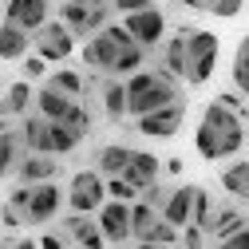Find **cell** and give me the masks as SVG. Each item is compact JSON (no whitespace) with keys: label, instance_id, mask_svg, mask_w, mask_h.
I'll list each match as a JSON object with an SVG mask.
<instances>
[{"label":"cell","instance_id":"obj_1","mask_svg":"<svg viewBox=\"0 0 249 249\" xmlns=\"http://www.w3.org/2000/svg\"><path fill=\"white\" fill-rule=\"evenodd\" d=\"M194 146L206 162H222V159H233L237 150H245V119L241 111L226 107L222 99H213L206 111H202V123L194 131Z\"/></svg>","mask_w":249,"mask_h":249},{"label":"cell","instance_id":"obj_2","mask_svg":"<svg viewBox=\"0 0 249 249\" xmlns=\"http://www.w3.org/2000/svg\"><path fill=\"white\" fill-rule=\"evenodd\" d=\"M127 95H131V115H146L154 107H166L174 99H182V79L162 71V68H139L127 75Z\"/></svg>","mask_w":249,"mask_h":249},{"label":"cell","instance_id":"obj_3","mask_svg":"<svg viewBox=\"0 0 249 249\" xmlns=\"http://www.w3.org/2000/svg\"><path fill=\"white\" fill-rule=\"evenodd\" d=\"M217 52H222V40H217L213 32L190 28V32H186V79L182 83H190V87L210 83V75L217 68Z\"/></svg>","mask_w":249,"mask_h":249},{"label":"cell","instance_id":"obj_4","mask_svg":"<svg viewBox=\"0 0 249 249\" xmlns=\"http://www.w3.org/2000/svg\"><path fill=\"white\" fill-rule=\"evenodd\" d=\"M127 44H139V40L127 32V24H103L95 36H87V44H83V64L95 68V71H103V75H111L119 52L127 48Z\"/></svg>","mask_w":249,"mask_h":249},{"label":"cell","instance_id":"obj_5","mask_svg":"<svg viewBox=\"0 0 249 249\" xmlns=\"http://www.w3.org/2000/svg\"><path fill=\"white\" fill-rule=\"evenodd\" d=\"M111 16V0H64L59 20H64L75 36H95Z\"/></svg>","mask_w":249,"mask_h":249},{"label":"cell","instance_id":"obj_6","mask_svg":"<svg viewBox=\"0 0 249 249\" xmlns=\"http://www.w3.org/2000/svg\"><path fill=\"white\" fill-rule=\"evenodd\" d=\"M36 111H44L48 119H59V123H71V127L91 131V115H87V107H83L75 95L59 91V87H48V83H44V91H36Z\"/></svg>","mask_w":249,"mask_h":249},{"label":"cell","instance_id":"obj_7","mask_svg":"<svg viewBox=\"0 0 249 249\" xmlns=\"http://www.w3.org/2000/svg\"><path fill=\"white\" fill-rule=\"evenodd\" d=\"M103 202H107V178L99 170H79L68 182V206L75 213H95Z\"/></svg>","mask_w":249,"mask_h":249},{"label":"cell","instance_id":"obj_8","mask_svg":"<svg viewBox=\"0 0 249 249\" xmlns=\"http://www.w3.org/2000/svg\"><path fill=\"white\" fill-rule=\"evenodd\" d=\"M68 202V194L48 178V182H32L28 190V206H24V226H48L59 213V206Z\"/></svg>","mask_w":249,"mask_h":249},{"label":"cell","instance_id":"obj_9","mask_svg":"<svg viewBox=\"0 0 249 249\" xmlns=\"http://www.w3.org/2000/svg\"><path fill=\"white\" fill-rule=\"evenodd\" d=\"M182 119H186V103L174 99V103H166V107H154V111H146V115H135V127H139V135H146V139H174L178 127H182Z\"/></svg>","mask_w":249,"mask_h":249},{"label":"cell","instance_id":"obj_10","mask_svg":"<svg viewBox=\"0 0 249 249\" xmlns=\"http://www.w3.org/2000/svg\"><path fill=\"white\" fill-rule=\"evenodd\" d=\"M32 44L36 52L48 59V64H64V59L75 52V32L64 24V20H55V24H44L32 32Z\"/></svg>","mask_w":249,"mask_h":249},{"label":"cell","instance_id":"obj_11","mask_svg":"<svg viewBox=\"0 0 249 249\" xmlns=\"http://www.w3.org/2000/svg\"><path fill=\"white\" fill-rule=\"evenodd\" d=\"M95 222H99L107 245H127V241H131V202L107 198V202L95 210Z\"/></svg>","mask_w":249,"mask_h":249},{"label":"cell","instance_id":"obj_12","mask_svg":"<svg viewBox=\"0 0 249 249\" xmlns=\"http://www.w3.org/2000/svg\"><path fill=\"white\" fill-rule=\"evenodd\" d=\"M123 24H127V32L150 52V48H159L162 40H166V16L154 8V4H146V8H139V12H127L123 16Z\"/></svg>","mask_w":249,"mask_h":249},{"label":"cell","instance_id":"obj_13","mask_svg":"<svg viewBox=\"0 0 249 249\" xmlns=\"http://www.w3.org/2000/svg\"><path fill=\"white\" fill-rule=\"evenodd\" d=\"M20 142H24L28 150H36V154H55V150H52V119H48L44 111L28 115V119L20 123Z\"/></svg>","mask_w":249,"mask_h":249},{"label":"cell","instance_id":"obj_14","mask_svg":"<svg viewBox=\"0 0 249 249\" xmlns=\"http://www.w3.org/2000/svg\"><path fill=\"white\" fill-rule=\"evenodd\" d=\"M4 20L28 28V32H36V28L48 24V0H8L4 4Z\"/></svg>","mask_w":249,"mask_h":249},{"label":"cell","instance_id":"obj_15","mask_svg":"<svg viewBox=\"0 0 249 249\" xmlns=\"http://www.w3.org/2000/svg\"><path fill=\"white\" fill-rule=\"evenodd\" d=\"M64 233H68V241H71V245H91V249L107 245V237H103L99 222H95L91 213H75V210H71V217L64 222Z\"/></svg>","mask_w":249,"mask_h":249},{"label":"cell","instance_id":"obj_16","mask_svg":"<svg viewBox=\"0 0 249 249\" xmlns=\"http://www.w3.org/2000/svg\"><path fill=\"white\" fill-rule=\"evenodd\" d=\"M20 182H48V178H55L59 174V162H55V154H36V150H28V159H20L16 162V170H12Z\"/></svg>","mask_w":249,"mask_h":249},{"label":"cell","instance_id":"obj_17","mask_svg":"<svg viewBox=\"0 0 249 249\" xmlns=\"http://www.w3.org/2000/svg\"><path fill=\"white\" fill-rule=\"evenodd\" d=\"M162 217L170 226H178V230L190 226L194 222V186H178V190H170V198L162 206Z\"/></svg>","mask_w":249,"mask_h":249},{"label":"cell","instance_id":"obj_18","mask_svg":"<svg viewBox=\"0 0 249 249\" xmlns=\"http://www.w3.org/2000/svg\"><path fill=\"white\" fill-rule=\"evenodd\" d=\"M123 178H127L131 186H139V194L146 190V186L159 178V159H154L150 150H131L127 159V170H123Z\"/></svg>","mask_w":249,"mask_h":249},{"label":"cell","instance_id":"obj_19","mask_svg":"<svg viewBox=\"0 0 249 249\" xmlns=\"http://www.w3.org/2000/svg\"><path fill=\"white\" fill-rule=\"evenodd\" d=\"M103 111H107V119H127L131 115V95H127V79L123 75H111L107 83H103Z\"/></svg>","mask_w":249,"mask_h":249},{"label":"cell","instance_id":"obj_20","mask_svg":"<svg viewBox=\"0 0 249 249\" xmlns=\"http://www.w3.org/2000/svg\"><path fill=\"white\" fill-rule=\"evenodd\" d=\"M28 44H32V32L12 20L0 24V59H24L28 55Z\"/></svg>","mask_w":249,"mask_h":249},{"label":"cell","instance_id":"obj_21","mask_svg":"<svg viewBox=\"0 0 249 249\" xmlns=\"http://www.w3.org/2000/svg\"><path fill=\"white\" fill-rule=\"evenodd\" d=\"M186 32H190V28L182 24L174 36L162 40V71H170L178 79H186Z\"/></svg>","mask_w":249,"mask_h":249},{"label":"cell","instance_id":"obj_22","mask_svg":"<svg viewBox=\"0 0 249 249\" xmlns=\"http://www.w3.org/2000/svg\"><path fill=\"white\" fill-rule=\"evenodd\" d=\"M127 159H131V146H123V142L99 146V154H95V170H99L103 178H115V174L127 170Z\"/></svg>","mask_w":249,"mask_h":249},{"label":"cell","instance_id":"obj_23","mask_svg":"<svg viewBox=\"0 0 249 249\" xmlns=\"http://www.w3.org/2000/svg\"><path fill=\"white\" fill-rule=\"evenodd\" d=\"M237 226H245V213L233 210V206H217V210H213V222H210V241L222 245Z\"/></svg>","mask_w":249,"mask_h":249},{"label":"cell","instance_id":"obj_24","mask_svg":"<svg viewBox=\"0 0 249 249\" xmlns=\"http://www.w3.org/2000/svg\"><path fill=\"white\" fill-rule=\"evenodd\" d=\"M83 127H71V123H59V119H52V150L55 154H71L79 142H83Z\"/></svg>","mask_w":249,"mask_h":249},{"label":"cell","instance_id":"obj_25","mask_svg":"<svg viewBox=\"0 0 249 249\" xmlns=\"http://www.w3.org/2000/svg\"><path fill=\"white\" fill-rule=\"evenodd\" d=\"M32 99H36V91L28 87V79H20V83H12L4 91V99H0V115H24Z\"/></svg>","mask_w":249,"mask_h":249},{"label":"cell","instance_id":"obj_26","mask_svg":"<svg viewBox=\"0 0 249 249\" xmlns=\"http://www.w3.org/2000/svg\"><path fill=\"white\" fill-rule=\"evenodd\" d=\"M222 186L237 202H249V162H230L222 170Z\"/></svg>","mask_w":249,"mask_h":249},{"label":"cell","instance_id":"obj_27","mask_svg":"<svg viewBox=\"0 0 249 249\" xmlns=\"http://www.w3.org/2000/svg\"><path fill=\"white\" fill-rule=\"evenodd\" d=\"M154 222H159V210H154L150 202H142V198H135V202H131V241L139 245L142 233H146Z\"/></svg>","mask_w":249,"mask_h":249},{"label":"cell","instance_id":"obj_28","mask_svg":"<svg viewBox=\"0 0 249 249\" xmlns=\"http://www.w3.org/2000/svg\"><path fill=\"white\" fill-rule=\"evenodd\" d=\"M20 131H0V178H8L20 162Z\"/></svg>","mask_w":249,"mask_h":249},{"label":"cell","instance_id":"obj_29","mask_svg":"<svg viewBox=\"0 0 249 249\" xmlns=\"http://www.w3.org/2000/svg\"><path fill=\"white\" fill-rule=\"evenodd\" d=\"M142 64H146V48H142V44H127V48L119 52L111 75H123V79H127V75H131V71H139Z\"/></svg>","mask_w":249,"mask_h":249},{"label":"cell","instance_id":"obj_30","mask_svg":"<svg viewBox=\"0 0 249 249\" xmlns=\"http://www.w3.org/2000/svg\"><path fill=\"white\" fill-rule=\"evenodd\" d=\"M139 245H182V233H178V226H170L166 217L159 213V222H154V226L142 233Z\"/></svg>","mask_w":249,"mask_h":249},{"label":"cell","instance_id":"obj_31","mask_svg":"<svg viewBox=\"0 0 249 249\" xmlns=\"http://www.w3.org/2000/svg\"><path fill=\"white\" fill-rule=\"evenodd\" d=\"M48 87H59V91H68V95H83V75L71 71V68H59L55 75H48Z\"/></svg>","mask_w":249,"mask_h":249},{"label":"cell","instance_id":"obj_32","mask_svg":"<svg viewBox=\"0 0 249 249\" xmlns=\"http://www.w3.org/2000/svg\"><path fill=\"white\" fill-rule=\"evenodd\" d=\"M210 222H213V198L202 190V186H194V226H202L210 233Z\"/></svg>","mask_w":249,"mask_h":249},{"label":"cell","instance_id":"obj_33","mask_svg":"<svg viewBox=\"0 0 249 249\" xmlns=\"http://www.w3.org/2000/svg\"><path fill=\"white\" fill-rule=\"evenodd\" d=\"M107 198H123V202H135L139 198V186H131L123 174H115V178H107Z\"/></svg>","mask_w":249,"mask_h":249},{"label":"cell","instance_id":"obj_34","mask_svg":"<svg viewBox=\"0 0 249 249\" xmlns=\"http://www.w3.org/2000/svg\"><path fill=\"white\" fill-rule=\"evenodd\" d=\"M233 87H237V91H241V95L249 99V59H245L241 52L233 55Z\"/></svg>","mask_w":249,"mask_h":249},{"label":"cell","instance_id":"obj_35","mask_svg":"<svg viewBox=\"0 0 249 249\" xmlns=\"http://www.w3.org/2000/svg\"><path fill=\"white\" fill-rule=\"evenodd\" d=\"M139 198H142V202H150V206H154V210H159V213H162V206H166V198H170V190H166V186H162V182H159V178H154V182H150V186H146V190H142V194H139Z\"/></svg>","mask_w":249,"mask_h":249},{"label":"cell","instance_id":"obj_36","mask_svg":"<svg viewBox=\"0 0 249 249\" xmlns=\"http://www.w3.org/2000/svg\"><path fill=\"white\" fill-rule=\"evenodd\" d=\"M241 4H245V0H213V4H210L206 12H213V16H222V20H233V16L241 12Z\"/></svg>","mask_w":249,"mask_h":249},{"label":"cell","instance_id":"obj_37","mask_svg":"<svg viewBox=\"0 0 249 249\" xmlns=\"http://www.w3.org/2000/svg\"><path fill=\"white\" fill-rule=\"evenodd\" d=\"M206 241H210V233H206L202 226H194V222L186 226V233H182V245H190V249H198V245H206Z\"/></svg>","mask_w":249,"mask_h":249},{"label":"cell","instance_id":"obj_38","mask_svg":"<svg viewBox=\"0 0 249 249\" xmlns=\"http://www.w3.org/2000/svg\"><path fill=\"white\" fill-rule=\"evenodd\" d=\"M28 190H32V186H28V182H20L16 186V190H12V198H8V206L20 213V222H24V206H28Z\"/></svg>","mask_w":249,"mask_h":249},{"label":"cell","instance_id":"obj_39","mask_svg":"<svg viewBox=\"0 0 249 249\" xmlns=\"http://www.w3.org/2000/svg\"><path fill=\"white\" fill-rule=\"evenodd\" d=\"M222 245H230V249H249V222H245V226H237Z\"/></svg>","mask_w":249,"mask_h":249},{"label":"cell","instance_id":"obj_40","mask_svg":"<svg viewBox=\"0 0 249 249\" xmlns=\"http://www.w3.org/2000/svg\"><path fill=\"white\" fill-rule=\"evenodd\" d=\"M150 0H111V8L119 12V16H127V12H139V8H146Z\"/></svg>","mask_w":249,"mask_h":249},{"label":"cell","instance_id":"obj_41","mask_svg":"<svg viewBox=\"0 0 249 249\" xmlns=\"http://www.w3.org/2000/svg\"><path fill=\"white\" fill-rule=\"evenodd\" d=\"M44 64H48V59L36 52V55H28V64H24V71H28V79H40L44 75Z\"/></svg>","mask_w":249,"mask_h":249},{"label":"cell","instance_id":"obj_42","mask_svg":"<svg viewBox=\"0 0 249 249\" xmlns=\"http://www.w3.org/2000/svg\"><path fill=\"white\" fill-rule=\"evenodd\" d=\"M217 99H222L226 107H233V111H241V115H245V99H241V91H237V87H233V91H222Z\"/></svg>","mask_w":249,"mask_h":249},{"label":"cell","instance_id":"obj_43","mask_svg":"<svg viewBox=\"0 0 249 249\" xmlns=\"http://www.w3.org/2000/svg\"><path fill=\"white\" fill-rule=\"evenodd\" d=\"M36 245H44V249H59V245H68V233H44Z\"/></svg>","mask_w":249,"mask_h":249},{"label":"cell","instance_id":"obj_44","mask_svg":"<svg viewBox=\"0 0 249 249\" xmlns=\"http://www.w3.org/2000/svg\"><path fill=\"white\" fill-rule=\"evenodd\" d=\"M166 170L170 174H182V159H166Z\"/></svg>","mask_w":249,"mask_h":249},{"label":"cell","instance_id":"obj_45","mask_svg":"<svg viewBox=\"0 0 249 249\" xmlns=\"http://www.w3.org/2000/svg\"><path fill=\"white\" fill-rule=\"evenodd\" d=\"M178 4H182V8H198V12L206 8V4H202V0H178Z\"/></svg>","mask_w":249,"mask_h":249},{"label":"cell","instance_id":"obj_46","mask_svg":"<svg viewBox=\"0 0 249 249\" xmlns=\"http://www.w3.org/2000/svg\"><path fill=\"white\" fill-rule=\"evenodd\" d=\"M237 52H241V55H245V59H249V32H245V36H241V44H237Z\"/></svg>","mask_w":249,"mask_h":249},{"label":"cell","instance_id":"obj_47","mask_svg":"<svg viewBox=\"0 0 249 249\" xmlns=\"http://www.w3.org/2000/svg\"><path fill=\"white\" fill-rule=\"evenodd\" d=\"M4 119H8V115H0V131H8V127H4Z\"/></svg>","mask_w":249,"mask_h":249},{"label":"cell","instance_id":"obj_48","mask_svg":"<svg viewBox=\"0 0 249 249\" xmlns=\"http://www.w3.org/2000/svg\"><path fill=\"white\" fill-rule=\"evenodd\" d=\"M202 4H206V8H210V4H213V0H202Z\"/></svg>","mask_w":249,"mask_h":249},{"label":"cell","instance_id":"obj_49","mask_svg":"<svg viewBox=\"0 0 249 249\" xmlns=\"http://www.w3.org/2000/svg\"><path fill=\"white\" fill-rule=\"evenodd\" d=\"M245 146H249V135H245Z\"/></svg>","mask_w":249,"mask_h":249}]
</instances>
